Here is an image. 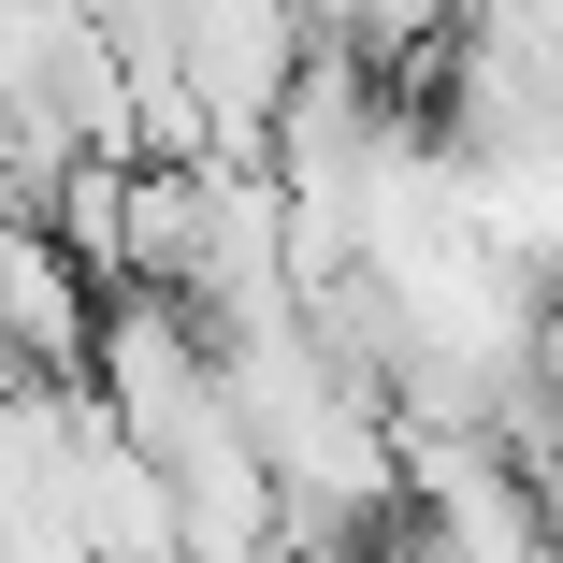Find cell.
Wrapping results in <instances>:
<instances>
[{"label": "cell", "mask_w": 563, "mask_h": 563, "mask_svg": "<svg viewBox=\"0 0 563 563\" xmlns=\"http://www.w3.org/2000/svg\"><path fill=\"white\" fill-rule=\"evenodd\" d=\"M376 563H448V534H433V520H390V534H376Z\"/></svg>", "instance_id": "cell-1"}, {"label": "cell", "mask_w": 563, "mask_h": 563, "mask_svg": "<svg viewBox=\"0 0 563 563\" xmlns=\"http://www.w3.org/2000/svg\"><path fill=\"white\" fill-rule=\"evenodd\" d=\"M549 520H563V477H549Z\"/></svg>", "instance_id": "cell-2"}]
</instances>
